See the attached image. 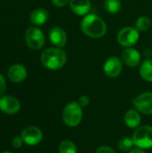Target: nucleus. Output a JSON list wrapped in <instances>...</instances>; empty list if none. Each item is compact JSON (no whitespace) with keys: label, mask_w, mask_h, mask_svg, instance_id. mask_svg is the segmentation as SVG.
Wrapping results in <instances>:
<instances>
[{"label":"nucleus","mask_w":152,"mask_h":153,"mask_svg":"<svg viewBox=\"0 0 152 153\" xmlns=\"http://www.w3.org/2000/svg\"><path fill=\"white\" fill-rule=\"evenodd\" d=\"M81 28L82 32L92 39H99L107 33V24L96 14L85 15L82 21Z\"/></svg>","instance_id":"nucleus-1"},{"label":"nucleus","mask_w":152,"mask_h":153,"mask_svg":"<svg viewBox=\"0 0 152 153\" xmlns=\"http://www.w3.org/2000/svg\"><path fill=\"white\" fill-rule=\"evenodd\" d=\"M42 65L49 70H58L66 63V54L60 48L45 49L40 56Z\"/></svg>","instance_id":"nucleus-2"},{"label":"nucleus","mask_w":152,"mask_h":153,"mask_svg":"<svg viewBox=\"0 0 152 153\" xmlns=\"http://www.w3.org/2000/svg\"><path fill=\"white\" fill-rule=\"evenodd\" d=\"M82 118V107L76 101L69 102L63 110V121L69 127L77 126Z\"/></svg>","instance_id":"nucleus-3"},{"label":"nucleus","mask_w":152,"mask_h":153,"mask_svg":"<svg viewBox=\"0 0 152 153\" xmlns=\"http://www.w3.org/2000/svg\"><path fill=\"white\" fill-rule=\"evenodd\" d=\"M132 138L136 147L143 150L152 148V127L149 126L137 127Z\"/></svg>","instance_id":"nucleus-4"},{"label":"nucleus","mask_w":152,"mask_h":153,"mask_svg":"<svg viewBox=\"0 0 152 153\" xmlns=\"http://www.w3.org/2000/svg\"><path fill=\"white\" fill-rule=\"evenodd\" d=\"M139 30L133 27H125L117 34L118 43L125 48H131L139 40Z\"/></svg>","instance_id":"nucleus-5"},{"label":"nucleus","mask_w":152,"mask_h":153,"mask_svg":"<svg viewBox=\"0 0 152 153\" xmlns=\"http://www.w3.org/2000/svg\"><path fill=\"white\" fill-rule=\"evenodd\" d=\"M25 40L29 48L34 50L40 49L45 43V36L37 27H30L25 32Z\"/></svg>","instance_id":"nucleus-6"},{"label":"nucleus","mask_w":152,"mask_h":153,"mask_svg":"<svg viewBox=\"0 0 152 153\" xmlns=\"http://www.w3.org/2000/svg\"><path fill=\"white\" fill-rule=\"evenodd\" d=\"M137 111L145 115H152V92H143L133 100Z\"/></svg>","instance_id":"nucleus-7"},{"label":"nucleus","mask_w":152,"mask_h":153,"mask_svg":"<svg viewBox=\"0 0 152 153\" xmlns=\"http://www.w3.org/2000/svg\"><path fill=\"white\" fill-rule=\"evenodd\" d=\"M104 73L107 76L110 78H116L117 77L122 70H123V63L122 59H120L117 56H111L109 57L104 64L103 66Z\"/></svg>","instance_id":"nucleus-8"},{"label":"nucleus","mask_w":152,"mask_h":153,"mask_svg":"<svg viewBox=\"0 0 152 153\" xmlns=\"http://www.w3.org/2000/svg\"><path fill=\"white\" fill-rule=\"evenodd\" d=\"M23 142L28 145H36L39 143L42 140L43 134L39 127L29 126L22 132V136Z\"/></svg>","instance_id":"nucleus-9"},{"label":"nucleus","mask_w":152,"mask_h":153,"mask_svg":"<svg viewBox=\"0 0 152 153\" xmlns=\"http://www.w3.org/2000/svg\"><path fill=\"white\" fill-rule=\"evenodd\" d=\"M21 108L20 101L12 96H3L0 98V110L4 113L13 115Z\"/></svg>","instance_id":"nucleus-10"},{"label":"nucleus","mask_w":152,"mask_h":153,"mask_svg":"<svg viewBox=\"0 0 152 153\" xmlns=\"http://www.w3.org/2000/svg\"><path fill=\"white\" fill-rule=\"evenodd\" d=\"M49 39L56 48H63L67 42V34L61 27H54L49 31Z\"/></svg>","instance_id":"nucleus-11"},{"label":"nucleus","mask_w":152,"mask_h":153,"mask_svg":"<svg viewBox=\"0 0 152 153\" xmlns=\"http://www.w3.org/2000/svg\"><path fill=\"white\" fill-rule=\"evenodd\" d=\"M122 60L123 62L130 66V67H136L139 65L141 62V54L138 50L132 48H127L122 52Z\"/></svg>","instance_id":"nucleus-12"},{"label":"nucleus","mask_w":152,"mask_h":153,"mask_svg":"<svg viewBox=\"0 0 152 153\" xmlns=\"http://www.w3.org/2000/svg\"><path fill=\"white\" fill-rule=\"evenodd\" d=\"M69 6L71 10L77 15H86L91 7L90 0H70Z\"/></svg>","instance_id":"nucleus-13"},{"label":"nucleus","mask_w":152,"mask_h":153,"mask_svg":"<svg viewBox=\"0 0 152 153\" xmlns=\"http://www.w3.org/2000/svg\"><path fill=\"white\" fill-rule=\"evenodd\" d=\"M26 76L27 70L22 65L15 64L8 70V77L13 82H21L25 80Z\"/></svg>","instance_id":"nucleus-14"},{"label":"nucleus","mask_w":152,"mask_h":153,"mask_svg":"<svg viewBox=\"0 0 152 153\" xmlns=\"http://www.w3.org/2000/svg\"><path fill=\"white\" fill-rule=\"evenodd\" d=\"M30 20L34 25H43L48 20V13L44 8H37L30 13Z\"/></svg>","instance_id":"nucleus-15"},{"label":"nucleus","mask_w":152,"mask_h":153,"mask_svg":"<svg viewBox=\"0 0 152 153\" xmlns=\"http://www.w3.org/2000/svg\"><path fill=\"white\" fill-rule=\"evenodd\" d=\"M142 122L141 116L137 110L130 109L125 115V123L129 128H137Z\"/></svg>","instance_id":"nucleus-16"},{"label":"nucleus","mask_w":152,"mask_h":153,"mask_svg":"<svg viewBox=\"0 0 152 153\" xmlns=\"http://www.w3.org/2000/svg\"><path fill=\"white\" fill-rule=\"evenodd\" d=\"M140 74L145 81L152 82V59H147L142 64Z\"/></svg>","instance_id":"nucleus-17"},{"label":"nucleus","mask_w":152,"mask_h":153,"mask_svg":"<svg viewBox=\"0 0 152 153\" xmlns=\"http://www.w3.org/2000/svg\"><path fill=\"white\" fill-rule=\"evenodd\" d=\"M121 1L120 0H105L104 7L105 10L110 14H116L121 10Z\"/></svg>","instance_id":"nucleus-18"},{"label":"nucleus","mask_w":152,"mask_h":153,"mask_svg":"<svg viewBox=\"0 0 152 153\" xmlns=\"http://www.w3.org/2000/svg\"><path fill=\"white\" fill-rule=\"evenodd\" d=\"M58 152L59 153H77V147L73 142L65 140L59 144Z\"/></svg>","instance_id":"nucleus-19"},{"label":"nucleus","mask_w":152,"mask_h":153,"mask_svg":"<svg viewBox=\"0 0 152 153\" xmlns=\"http://www.w3.org/2000/svg\"><path fill=\"white\" fill-rule=\"evenodd\" d=\"M133 145H134V143H133V138H130L127 136H124V137L120 138L117 143V146H118L119 150L122 152L131 151L133 149Z\"/></svg>","instance_id":"nucleus-20"},{"label":"nucleus","mask_w":152,"mask_h":153,"mask_svg":"<svg viewBox=\"0 0 152 153\" xmlns=\"http://www.w3.org/2000/svg\"><path fill=\"white\" fill-rule=\"evenodd\" d=\"M136 29L140 31H146L151 28V21L147 16H141L136 21Z\"/></svg>","instance_id":"nucleus-21"},{"label":"nucleus","mask_w":152,"mask_h":153,"mask_svg":"<svg viewBox=\"0 0 152 153\" xmlns=\"http://www.w3.org/2000/svg\"><path fill=\"white\" fill-rule=\"evenodd\" d=\"M23 140H22V137H14L13 139V141H12V144H13V146L14 147V148H21L22 146V144H23Z\"/></svg>","instance_id":"nucleus-22"},{"label":"nucleus","mask_w":152,"mask_h":153,"mask_svg":"<svg viewBox=\"0 0 152 153\" xmlns=\"http://www.w3.org/2000/svg\"><path fill=\"white\" fill-rule=\"evenodd\" d=\"M78 103H79V105H80L82 108H84V107H87V106L89 105L90 100H89V98H88L87 96L84 95V96H82V97L79 98Z\"/></svg>","instance_id":"nucleus-23"},{"label":"nucleus","mask_w":152,"mask_h":153,"mask_svg":"<svg viewBox=\"0 0 152 153\" xmlns=\"http://www.w3.org/2000/svg\"><path fill=\"white\" fill-rule=\"evenodd\" d=\"M96 153H115L114 152V150L111 148V147H109V146H101V147H99L98 150H97V152Z\"/></svg>","instance_id":"nucleus-24"},{"label":"nucleus","mask_w":152,"mask_h":153,"mask_svg":"<svg viewBox=\"0 0 152 153\" xmlns=\"http://www.w3.org/2000/svg\"><path fill=\"white\" fill-rule=\"evenodd\" d=\"M5 89H6L5 80L4 78V76L2 74H0V96H2L4 94V92L5 91Z\"/></svg>","instance_id":"nucleus-25"},{"label":"nucleus","mask_w":152,"mask_h":153,"mask_svg":"<svg viewBox=\"0 0 152 153\" xmlns=\"http://www.w3.org/2000/svg\"><path fill=\"white\" fill-rule=\"evenodd\" d=\"M53 4L57 7H63L65 6L70 0H51Z\"/></svg>","instance_id":"nucleus-26"},{"label":"nucleus","mask_w":152,"mask_h":153,"mask_svg":"<svg viewBox=\"0 0 152 153\" xmlns=\"http://www.w3.org/2000/svg\"><path fill=\"white\" fill-rule=\"evenodd\" d=\"M130 153H145V152L143 151V149H141V148L137 147V148L132 149L130 151Z\"/></svg>","instance_id":"nucleus-27"},{"label":"nucleus","mask_w":152,"mask_h":153,"mask_svg":"<svg viewBox=\"0 0 152 153\" xmlns=\"http://www.w3.org/2000/svg\"><path fill=\"white\" fill-rule=\"evenodd\" d=\"M3 153H12V152H3Z\"/></svg>","instance_id":"nucleus-28"}]
</instances>
